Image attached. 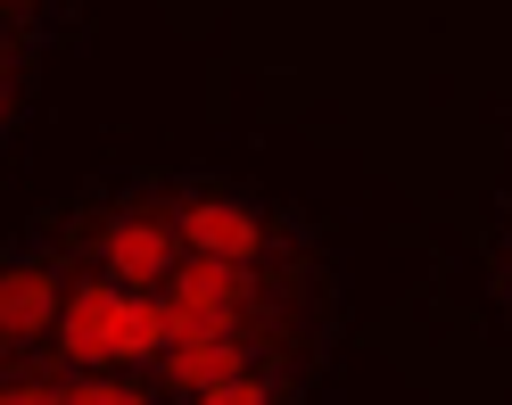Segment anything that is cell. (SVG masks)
<instances>
[{
  "label": "cell",
  "mask_w": 512,
  "mask_h": 405,
  "mask_svg": "<svg viewBox=\"0 0 512 405\" xmlns=\"http://www.w3.org/2000/svg\"><path fill=\"white\" fill-rule=\"evenodd\" d=\"M166 224H174V248L190 265H223V273H248V282H281V273L331 265L323 232L290 199L256 191L240 174H215V166L166 174Z\"/></svg>",
  "instance_id": "obj_1"
},
{
  "label": "cell",
  "mask_w": 512,
  "mask_h": 405,
  "mask_svg": "<svg viewBox=\"0 0 512 405\" xmlns=\"http://www.w3.org/2000/svg\"><path fill=\"white\" fill-rule=\"evenodd\" d=\"M42 232H50V248L75 273H100V282H116V290H157L182 265L174 224H166V174L83 182V191H67L42 215Z\"/></svg>",
  "instance_id": "obj_2"
},
{
  "label": "cell",
  "mask_w": 512,
  "mask_h": 405,
  "mask_svg": "<svg viewBox=\"0 0 512 405\" xmlns=\"http://www.w3.org/2000/svg\"><path fill=\"white\" fill-rule=\"evenodd\" d=\"M157 348H166L157 290H116L100 273H67V298H58V323L42 348L58 372H149Z\"/></svg>",
  "instance_id": "obj_3"
},
{
  "label": "cell",
  "mask_w": 512,
  "mask_h": 405,
  "mask_svg": "<svg viewBox=\"0 0 512 405\" xmlns=\"http://www.w3.org/2000/svg\"><path fill=\"white\" fill-rule=\"evenodd\" d=\"M67 273H75V265L50 248L42 224H25L17 240H0V364H34V356L50 348Z\"/></svg>",
  "instance_id": "obj_4"
},
{
  "label": "cell",
  "mask_w": 512,
  "mask_h": 405,
  "mask_svg": "<svg viewBox=\"0 0 512 405\" xmlns=\"http://www.w3.org/2000/svg\"><path fill=\"white\" fill-rule=\"evenodd\" d=\"M314 397V381L306 372H290V364H240V372H223V381H207L199 397H182V405H306Z\"/></svg>",
  "instance_id": "obj_5"
},
{
  "label": "cell",
  "mask_w": 512,
  "mask_h": 405,
  "mask_svg": "<svg viewBox=\"0 0 512 405\" xmlns=\"http://www.w3.org/2000/svg\"><path fill=\"white\" fill-rule=\"evenodd\" d=\"M0 405H67V372H58L50 356L0 364Z\"/></svg>",
  "instance_id": "obj_6"
},
{
  "label": "cell",
  "mask_w": 512,
  "mask_h": 405,
  "mask_svg": "<svg viewBox=\"0 0 512 405\" xmlns=\"http://www.w3.org/2000/svg\"><path fill=\"white\" fill-rule=\"evenodd\" d=\"M42 50H50V34H34V25H17V17H0V75H42Z\"/></svg>",
  "instance_id": "obj_7"
},
{
  "label": "cell",
  "mask_w": 512,
  "mask_h": 405,
  "mask_svg": "<svg viewBox=\"0 0 512 405\" xmlns=\"http://www.w3.org/2000/svg\"><path fill=\"white\" fill-rule=\"evenodd\" d=\"M25 116H34V75H0V158L17 149Z\"/></svg>",
  "instance_id": "obj_8"
},
{
  "label": "cell",
  "mask_w": 512,
  "mask_h": 405,
  "mask_svg": "<svg viewBox=\"0 0 512 405\" xmlns=\"http://www.w3.org/2000/svg\"><path fill=\"white\" fill-rule=\"evenodd\" d=\"M0 17H17V25H34V34H58V25L75 17V0H0Z\"/></svg>",
  "instance_id": "obj_9"
}]
</instances>
